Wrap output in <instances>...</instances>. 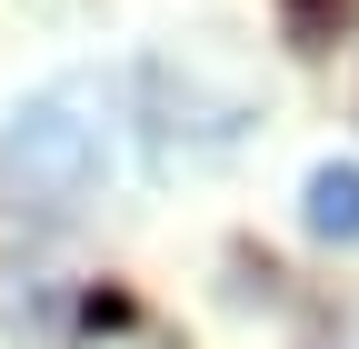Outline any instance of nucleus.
<instances>
[{"mask_svg": "<svg viewBox=\"0 0 359 349\" xmlns=\"http://www.w3.org/2000/svg\"><path fill=\"white\" fill-rule=\"evenodd\" d=\"M90 190H100V100L80 80H60L30 110H11V130H0V220L50 230Z\"/></svg>", "mask_w": 359, "mask_h": 349, "instance_id": "1", "label": "nucleus"}, {"mask_svg": "<svg viewBox=\"0 0 359 349\" xmlns=\"http://www.w3.org/2000/svg\"><path fill=\"white\" fill-rule=\"evenodd\" d=\"M299 220H309V240H330V249L359 240V160H320V170H309Z\"/></svg>", "mask_w": 359, "mask_h": 349, "instance_id": "2", "label": "nucleus"}, {"mask_svg": "<svg viewBox=\"0 0 359 349\" xmlns=\"http://www.w3.org/2000/svg\"><path fill=\"white\" fill-rule=\"evenodd\" d=\"M280 20H290V40H299V50H330V40L359 20V0H280Z\"/></svg>", "mask_w": 359, "mask_h": 349, "instance_id": "3", "label": "nucleus"}]
</instances>
